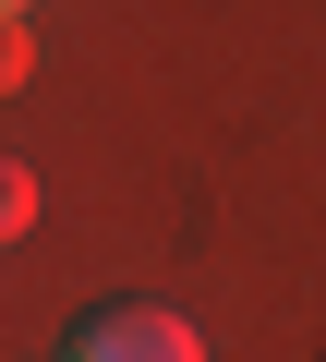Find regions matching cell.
<instances>
[{
    "label": "cell",
    "mask_w": 326,
    "mask_h": 362,
    "mask_svg": "<svg viewBox=\"0 0 326 362\" xmlns=\"http://www.w3.org/2000/svg\"><path fill=\"white\" fill-rule=\"evenodd\" d=\"M61 362H206V338L170 314V302H109L61 338Z\"/></svg>",
    "instance_id": "obj_1"
}]
</instances>
